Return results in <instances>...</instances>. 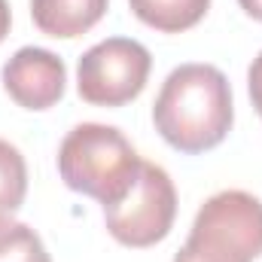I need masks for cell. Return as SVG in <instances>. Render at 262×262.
Returning <instances> with one entry per match:
<instances>
[{"mask_svg": "<svg viewBox=\"0 0 262 262\" xmlns=\"http://www.w3.org/2000/svg\"><path fill=\"white\" fill-rule=\"evenodd\" d=\"M232 85L213 64L174 67L152 104L156 131L186 156L220 146L232 131Z\"/></svg>", "mask_w": 262, "mask_h": 262, "instance_id": "obj_1", "label": "cell"}, {"mask_svg": "<svg viewBox=\"0 0 262 262\" xmlns=\"http://www.w3.org/2000/svg\"><path fill=\"white\" fill-rule=\"evenodd\" d=\"M140 162L143 159L128 143V137L101 122H82L70 128L58 149V174L64 186L101 201L104 207L128 195Z\"/></svg>", "mask_w": 262, "mask_h": 262, "instance_id": "obj_2", "label": "cell"}, {"mask_svg": "<svg viewBox=\"0 0 262 262\" xmlns=\"http://www.w3.org/2000/svg\"><path fill=\"white\" fill-rule=\"evenodd\" d=\"M259 256L262 201L244 189H226L198 207L174 262H253Z\"/></svg>", "mask_w": 262, "mask_h": 262, "instance_id": "obj_3", "label": "cell"}, {"mask_svg": "<svg viewBox=\"0 0 262 262\" xmlns=\"http://www.w3.org/2000/svg\"><path fill=\"white\" fill-rule=\"evenodd\" d=\"M177 216V189L162 165L140 162L128 195L104 207L107 232L125 247H152L168 238Z\"/></svg>", "mask_w": 262, "mask_h": 262, "instance_id": "obj_4", "label": "cell"}, {"mask_svg": "<svg viewBox=\"0 0 262 262\" xmlns=\"http://www.w3.org/2000/svg\"><path fill=\"white\" fill-rule=\"evenodd\" d=\"M149 49L131 37H107L82 52L76 92L95 107H122L134 101L149 79Z\"/></svg>", "mask_w": 262, "mask_h": 262, "instance_id": "obj_5", "label": "cell"}, {"mask_svg": "<svg viewBox=\"0 0 262 262\" xmlns=\"http://www.w3.org/2000/svg\"><path fill=\"white\" fill-rule=\"evenodd\" d=\"M3 89L25 110H49L64 98L67 67L49 49L25 46L3 64Z\"/></svg>", "mask_w": 262, "mask_h": 262, "instance_id": "obj_6", "label": "cell"}, {"mask_svg": "<svg viewBox=\"0 0 262 262\" xmlns=\"http://www.w3.org/2000/svg\"><path fill=\"white\" fill-rule=\"evenodd\" d=\"M110 0H31V18L34 25L55 40H73L92 31Z\"/></svg>", "mask_w": 262, "mask_h": 262, "instance_id": "obj_7", "label": "cell"}, {"mask_svg": "<svg viewBox=\"0 0 262 262\" xmlns=\"http://www.w3.org/2000/svg\"><path fill=\"white\" fill-rule=\"evenodd\" d=\"M128 3L131 12L143 25L162 34H180L195 28L210 9V0H128Z\"/></svg>", "mask_w": 262, "mask_h": 262, "instance_id": "obj_8", "label": "cell"}, {"mask_svg": "<svg viewBox=\"0 0 262 262\" xmlns=\"http://www.w3.org/2000/svg\"><path fill=\"white\" fill-rule=\"evenodd\" d=\"M28 192V165L25 156L0 137V220H9Z\"/></svg>", "mask_w": 262, "mask_h": 262, "instance_id": "obj_9", "label": "cell"}, {"mask_svg": "<svg viewBox=\"0 0 262 262\" xmlns=\"http://www.w3.org/2000/svg\"><path fill=\"white\" fill-rule=\"evenodd\" d=\"M0 262H52V256L31 226L0 220Z\"/></svg>", "mask_w": 262, "mask_h": 262, "instance_id": "obj_10", "label": "cell"}, {"mask_svg": "<svg viewBox=\"0 0 262 262\" xmlns=\"http://www.w3.org/2000/svg\"><path fill=\"white\" fill-rule=\"evenodd\" d=\"M247 89H250V101H253V107L262 119V52L253 58V64L247 70Z\"/></svg>", "mask_w": 262, "mask_h": 262, "instance_id": "obj_11", "label": "cell"}, {"mask_svg": "<svg viewBox=\"0 0 262 262\" xmlns=\"http://www.w3.org/2000/svg\"><path fill=\"white\" fill-rule=\"evenodd\" d=\"M9 25H12L9 0H0V43H3V40H6V34H9Z\"/></svg>", "mask_w": 262, "mask_h": 262, "instance_id": "obj_12", "label": "cell"}, {"mask_svg": "<svg viewBox=\"0 0 262 262\" xmlns=\"http://www.w3.org/2000/svg\"><path fill=\"white\" fill-rule=\"evenodd\" d=\"M238 3H241V9H244L250 18L262 21V0H238Z\"/></svg>", "mask_w": 262, "mask_h": 262, "instance_id": "obj_13", "label": "cell"}]
</instances>
